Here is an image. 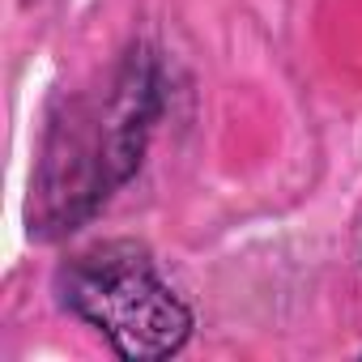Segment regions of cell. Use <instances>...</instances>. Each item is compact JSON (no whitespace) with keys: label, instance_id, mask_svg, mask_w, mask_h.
I'll list each match as a JSON object with an SVG mask.
<instances>
[{"label":"cell","instance_id":"cell-1","mask_svg":"<svg viewBox=\"0 0 362 362\" xmlns=\"http://www.w3.org/2000/svg\"><path fill=\"white\" fill-rule=\"evenodd\" d=\"M153 115H158V69L145 52H132L103 94L77 98L69 115L52 128L35 179L30 218H39L47 235L86 222L141 166Z\"/></svg>","mask_w":362,"mask_h":362},{"label":"cell","instance_id":"cell-2","mask_svg":"<svg viewBox=\"0 0 362 362\" xmlns=\"http://www.w3.org/2000/svg\"><path fill=\"white\" fill-rule=\"evenodd\" d=\"M60 303L98 328L128 362H158L188 345L192 311L158 273L153 256L132 239L94 243L56 277Z\"/></svg>","mask_w":362,"mask_h":362}]
</instances>
